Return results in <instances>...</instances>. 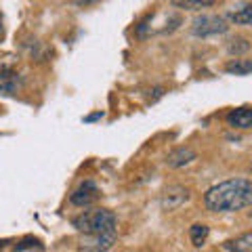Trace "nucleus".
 I'll list each match as a JSON object with an SVG mask.
<instances>
[{
    "label": "nucleus",
    "instance_id": "nucleus-16",
    "mask_svg": "<svg viewBox=\"0 0 252 252\" xmlns=\"http://www.w3.org/2000/svg\"><path fill=\"white\" fill-rule=\"evenodd\" d=\"M97 0H76V4L78 6H91V4H94Z\"/></svg>",
    "mask_w": 252,
    "mask_h": 252
},
{
    "label": "nucleus",
    "instance_id": "nucleus-9",
    "mask_svg": "<svg viewBox=\"0 0 252 252\" xmlns=\"http://www.w3.org/2000/svg\"><path fill=\"white\" fill-rule=\"evenodd\" d=\"M227 19L235 26H252V2L242 4L238 11H231L227 15Z\"/></svg>",
    "mask_w": 252,
    "mask_h": 252
},
{
    "label": "nucleus",
    "instance_id": "nucleus-4",
    "mask_svg": "<svg viewBox=\"0 0 252 252\" xmlns=\"http://www.w3.org/2000/svg\"><path fill=\"white\" fill-rule=\"evenodd\" d=\"M187 200H189V191H187V189L181 187V185H172V187H168L166 191L162 193L160 204H162L164 210H175L179 206H183Z\"/></svg>",
    "mask_w": 252,
    "mask_h": 252
},
{
    "label": "nucleus",
    "instance_id": "nucleus-15",
    "mask_svg": "<svg viewBox=\"0 0 252 252\" xmlns=\"http://www.w3.org/2000/svg\"><path fill=\"white\" fill-rule=\"evenodd\" d=\"M250 49V42L246 40V38H233V40L229 42V46H227V51H229L231 55H244Z\"/></svg>",
    "mask_w": 252,
    "mask_h": 252
},
{
    "label": "nucleus",
    "instance_id": "nucleus-11",
    "mask_svg": "<svg viewBox=\"0 0 252 252\" xmlns=\"http://www.w3.org/2000/svg\"><path fill=\"white\" fill-rule=\"evenodd\" d=\"M225 72L233 76H248L252 74V59H233L225 65Z\"/></svg>",
    "mask_w": 252,
    "mask_h": 252
},
{
    "label": "nucleus",
    "instance_id": "nucleus-6",
    "mask_svg": "<svg viewBox=\"0 0 252 252\" xmlns=\"http://www.w3.org/2000/svg\"><path fill=\"white\" fill-rule=\"evenodd\" d=\"M21 86L23 80L17 72H11V69L0 72V94H17Z\"/></svg>",
    "mask_w": 252,
    "mask_h": 252
},
{
    "label": "nucleus",
    "instance_id": "nucleus-3",
    "mask_svg": "<svg viewBox=\"0 0 252 252\" xmlns=\"http://www.w3.org/2000/svg\"><path fill=\"white\" fill-rule=\"evenodd\" d=\"M229 30L227 19L220 15H198L191 23V34L198 38H208V36H219Z\"/></svg>",
    "mask_w": 252,
    "mask_h": 252
},
{
    "label": "nucleus",
    "instance_id": "nucleus-2",
    "mask_svg": "<svg viewBox=\"0 0 252 252\" xmlns=\"http://www.w3.org/2000/svg\"><path fill=\"white\" fill-rule=\"evenodd\" d=\"M72 225L84 235H103L109 231H116V215L105 208L86 210L72 220Z\"/></svg>",
    "mask_w": 252,
    "mask_h": 252
},
{
    "label": "nucleus",
    "instance_id": "nucleus-5",
    "mask_svg": "<svg viewBox=\"0 0 252 252\" xmlns=\"http://www.w3.org/2000/svg\"><path fill=\"white\" fill-rule=\"evenodd\" d=\"M97 200H99V189L93 181H84L72 193V198H69V202H72L74 206H89V204L97 202Z\"/></svg>",
    "mask_w": 252,
    "mask_h": 252
},
{
    "label": "nucleus",
    "instance_id": "nucleus-14",
    "mask_svg": "<svg viewBox=\"0 0 252 252\" xmlns=\"http://www.w3.org/2000/svg\"><path fill=\"white\" fill-rule=\"evenodd\" d=\"M15 250H19V252H26V250L42 252L44 246H42V242H40V240H36V238H26V240H21L17 246H15Z\"/></svg>",
    "mask_w": 252,
    "mask_h": 252
},
{
    "label": "nucleus",
    "instance_id": "nucleus-17",
    "mask_svg": "<svg viewBox=\"0 0 252 252\" xmlns=\"http://www.w3.org/2000/svg\"><path fill=\"white\" fill-rule=\"evenodd\" d=\"M0 40H4V17L0 13Z\"/></svg>",
    "mask_w": 252,
    "mask_h": 252
},
{
    "label": "nucleus",
    "instance_id": "nucleus-10",
    "mask_svg": "<svg viewBox=\"0 0 252 252\" xmlns=\"http://www.w3.org/2000/svg\"><path fill=\"white\" fill-rule=\"evenodd\" d=\"M219 0H170L172 6L177 9H185V11H202V9H210L215 6Z\"/></svg>",
    "mask_w": 252,
    "mask_h": 252
},
{
    "label": "nucleus",
    "instance_id": "nucleus-8",
    "mask_svg": "<svg viewBox=\"0 0 252 252\" xmlns=\"http://www.w3.org/2000/svg\"><path fill=\"white\" fill-rule=\"evenodd\" d=\"M195 160V152L191 147H179L175 152H170L166 158V164L170 168H181V166H187L189 162Z\"/></svg>",
    "mask_w": 252,
    "mask_h": 252
},
{
    "label": "nucleus",
    "instance_id": "nucleus-1",
    "mask_svg": "<svg viewBox=\"0 0 252 252\" xmlns=\"http://www.w3.org/2000/svg\"><path fill=\"white\" fill-rule=\"evenodd\" d=\"M204 204L210 212H238L252 206V181L229 179L210 187L204 195Z\"/></svg>",
    "mask_w": 252,
    "mask_h": 252
},
{
    "label": "nucleus",
    "instance_id": "nucleus-7",
    "mask_svg": "<svg viewBox=\"0 0 252 252\" xmlns=\"http://www.w3.org/2000/svg\"><path fill=\"white\" fill-rule=\"evenodd\" d=\"M227 122H229V126H233V128H252V109L250 107H238L233 109V112L227 114Z\"/></svg>",
    "mask_w": 252,
    "mask_h": 252
},
{
    "label": "nucleus",
    "instance_id": "nucleus-12",
    "mask_svg": "<svg viewBox=\"0 0 252 252\" xmlns=\"http://www.w3.org/2000/svg\"><path fill=\"white\" fill-rule=\"evenodd\" d=\"M223 250H235V252H250L252 250V231L244 233L240 238L223 244Z\"/></svg>",
    "mask_w": 252,
    "mask_h": 252
},
{
    "label": "nucleus",
    "instance_id": "nucleus-13",
    "mask_svg": "<svg viewBox=\"0 0 252 252\" xmlns=\"http://www.w3.org/2000/svg\"><path fill=\"white\" fill-rule=\"evenodd\" d=\"M208 233H210L208 225L195 223V225H191V229H189V238H191V244L195 248H202L204 244H206V240H208Z\"/></svg>",
    "mask_w": 252,
    "mask_h": 252
}]
</instances>
